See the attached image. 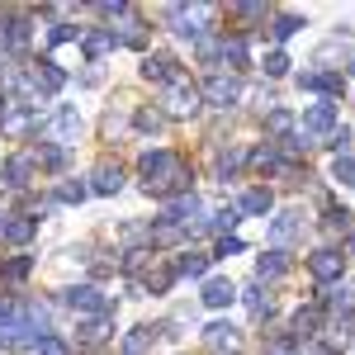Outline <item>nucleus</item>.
<instances>
[{
	"instance_id": "1",
	"label": "nucleus",
	"mask_w": 355,
	"mask_h": 355,
	"mask_svg": "<svg viewBox=\"0 0 355 355\" xmlns=\"http://www.w3.org/2000/svg\"><path fill=\"white\" fill-rule=\"evenodd\" d=\"M142 185L147 194H185L190 185V175H185V166L175 152H142Z\"/></svg>"
},
{
	"instance_id": "2",
	"label": "nucleus",
	"mask_w": 355,
	"mask_h": 355,
	"mask_svg": "<svg viewBox=\"0 0 355 355\" xmlns=\"http://www.w3.org/2000/svg\"><path fill=\"white\" fill-rule=\"evenodd\" d=\"M199 100H209V105H218V110L237 105V100H242V76H232V71H214V76L204 81V90H199Z\"/></svg>"
},
{
	"instance_id": "3",
	"label": "nucleus",
	"mask_w": 355,
	"mask_h": 355,
	"mask_svg": "<svg viewBox=\"0 0 355 355\" xmlns=\"http://www.w3.org/2000/svg\"><path fill=\"white\" fill-rule=\"evenodd\" d=\"M199 110V85H190V76H171V95H166V114L171 119H190Z\"/></svg>"
},
{
	"instance_id": "4",
	"label": "nucleus",
	"mask_w": 355,
	"mask_h": 355,
	"mask_svg": "<svg viewBox=\"0 0 355 355\" xmlns=\"http://www.w3.org/2000/svg\"><path fill=\"white\" fill-rule=\"evenodd\" d=\"M209 5H171V28L180 38H204V24H209Z\"/></svg>"
},
{
	"instance_id": "5",
	"label": "nucleus",
	"mask_w": 355,
	"mask_h": 355,
	"mask_svg": "<svg viewBox=\"0 0 355 355\" xmlns=\"http://www.w3.org/2000/svg\"><path fill=\"white\" fill-rule=\"evenodd\" d=\"M81 137V114L71 110V105H62V110L53 114V123H48V142L53 147H67V142H76Z\"/></svg>"
},
{
	"instance_id": "6",
	"label": "nucleus",
	"mask_w": 355,
	"mask_h": 355,
	"mask_svg": "<svg viewBox=\"0 0 355 355\" xmlns=\"http://www.w3.org/2000/svg\"><path fill=\"white\" fill-rule=\"evenodd\" d=\"M341 266H346V256H341V251H331V246H322V251H313V256H308V275H313L318 284L341 279Z\"/></svg>"
},
{
	"instance_id": "7",
	"label": "nucleus",
	"mask_w": 355,
	"mask_h": 355,
	"mask_svg": "<svg viewBox=\"0 0 355 355\" xmlns=\"http://www.w3.org/2000/svg\"><path fill=\"white\" fill-rule=\"evenodd\" d=\"M28 81H33V90H43V95H57V90L67 85V71L57 67L53 57H38V67L28 71Z\"/></svg>"
},
{
	"instance_id": "8",
	"label": "nucleus",
	"mask_w": 355,
	"mask_h": 355,
	"mask_svg": "<svg viewBox=\"0 0 355 355\" xmlns=\"http://www.w3.org/2000/svg\"><path fill=\"white\" fill-rule=\"evenodd\" d=\"M199 214H204L199 194H180V199H175V204L166 209V218L175 223V227H185V232H190V227H204V218H199Z\"/></svg>"
},
{
	"instance_id": "9",
	"label": "nucleus",
	"mask_w": 355,
	"mask_h": 355,
	"mask_svg": "<svg viewBox=\"0 0 355 355\" xmlns=\"http://www.w3.org/2000/svg\"><path fill=\"white\" fill-rule=\"evenodd\" d=\"M336 128V105L331 100H318L313 110L303 114V123H299V133L303 137H313V133H331Z\"/></svg>"
},
{
	"instance_id": "10",
	"label": "nucleus",
	"mask_w": 355,
	"mask_h": 355,
	"mask_svg": "<svg viewBox=\"0 0 355 355\" xmlns=\"http://www.w3.org/2000/svg\"><path fill=\"white\" fill-rule=\"evenodd\" d=\"M67 308H76V313H110V299L95 284H76V289H67Z\"/></svg>"
},
{
	"instance_id": "11",
	"label": "nucleus",
	"mask_w": 355,
	"mask_h": 355,
	"mask_svg": "<svg viewBox=\"0 0 355 355\" xmlns=\"http://www.w3.org/2000/svg\"><path fill=\"white\" fill-rule=\"evenodd\" d=\"M33 232H38V223L28 218V214H5V218H0V242H28V237H33Z\"/></svg>"
},
{
	"instance_id": "12",
	"label": "nucleus",
	"mask_w": 355,
	"mask_h": 355,
	"mask_svg": "<svg viewBox=\"0 0 355 355\" xmlns=\"http://www.w3.org/2000/svg\"><path fill=\"white\" fill-rule=\"evenodd\" d=\"M299 90H322V95L331 100V95H341V90H346V81H341L336 71H303Z\"/></svg>"
},
{
	"instance_id": "13",
	"label": "nucleus",
	"mask_w": 355,
	"mask_h": 355,
	"mask_svg": "<svg viewBox=\"0 0 355 355\" xmlns=\"http://www.w3.org/2000/svg\"><path fill=\"white\" fill-rule=\"evenodd\" d=\"M299 232H303V223H299V214H294V209H284L279 218H270V242H275V251H279L284 242H294Z\"/></svg>"
},
{
	"instance_id": "14",
	"label": "nucleus",
	"mask_w": 355,
	"mask_h": 355,
	"mask_svg": "<svg viewBox=\"0 0 355 355\" xmlns=\"http://www.w3.org/2000/svg\"><path fill=\"white\" fill-rule=\"evenodd\" d=\"M90 180H95V185H90L95 194H119V190H123V171H119L114 162H100Z\"/></svg>"
},
{
	"instance_id": "15",
	"label": "nucleus",
	"mask_w": 355,
	"mask_h": 355,
	"mask_svg": "<svg viewBox=\"0 0 355 355\" xmlns=\"http://www.w3.org/2000/svg\"><path fill=\"white\" fill-rule=\"evenodd\" d=\"M28 175H33V157H10V162H5V185H10V190H24Z\"/></svg>"
},
{
	"instance_id": "16",
	"label": "nucleus",
	"mask_w": 355,
	"mask_h": 355,
	"mask_svg": "<svg viewBox=\"0 0 355 355\" xmlns=\"http://www.w3.org/2000/svg\"><path fill=\"white\" fill-rule=\"evenodd\" d=\"M284 251H266V256H256V284H266V279H279L284 275Z\"/></svg>"
},
{
	"instance_id": "17",
	"label": "nucleus",
	"mask_w": 355,
	"mask_h": 355,
	"mask_svg": "<svg viewBox=\"0 0 355 355\" xmlns=\"http://www.w3.org/2000/svg\"><path fill=\"white\" fill-rule=\"evenodd\" d=\"M204 341H209L214 351H232V346H237V327H232V322H214V327H204Z\"/></svg>"
},
{
	"instance_id": "18",
	"label": "nucleus",
	"mask_w": 355,
	"mask_h": 355,
	"mask_svg": "<svg viewBox=\"0 0 355 355\" xmlns=\"http://www.w3.org/2000/svg\"><path fill=\"white\" fill-rule=\"evenodd\" d=\"M232 299H237V289H232L227 279H209V284H204V303H209V308H227Z\"/></svg>"
},
{
	"instance_id": "19",
	"label": "nucleus",
	"mask_w": 355,
	"mask_h": 355,
	"mask_svg": "<svg viewBox=\"0 0 355 355\" xmlns=\"http://www.w3.org/2000/svg\"><path fill=\"white\" fill-rule=\"evenodd\" d=\"M81 43H85V57L110 53L114 48V28H90V33H81Z\"/></svg>"
},
{
	"instance_id": "20",
	"label": "nucleus",
	"mask_w": 355,
	"mask_h": 355,
	"mask_svg": "<svg viewBox=\"0 0 355 355\" xmlns=\"http://www.w3.org/2000/svg\"><path fill=\"white\" fill-rule=\"evenodd\" d=\"M237 214H242V209H237V204H223L218 214H214V218H204V227H214V232H223V237H227V232H232V227H237Z\"/></svg>"
},
{
	"instance_id": "21",
	"label": "nucleus",
	"mask_w": 355,
	"mask_h": 355,
	"mask_svg": "<svg viewBox=\"0 0 355 355\" xmlns=\"http://www.w3.org/2000/svg\"><path fill=\"white\" fill-rule=\"evenodd\" d=\"M171 67H175L171 57H142V76H147V81H171V76H175Z\"/></svg>"
},
{
	"instance_id": "22",
	"label": "nucleus",
	"mask_w": 355,
	"mask_h": 355,
	"mask_svg": "<svg viewBox=\"0 0 355 355\" xmlns=\"http://www.w3.org/2000/svg\"><path fill=\"white\" fill-rule=\"evenodd\" d=\"M237 209H242V214H256V218H261V214H270V190H246Z\"/></svg>"
},
{
	"instance_id": "23",
	"label": "nucleus",
	"mask_w": 355,
	"mask_h": 355,
	"mask_svg": "<svg viewBox=\"0 0 355 355\" xmlns=\"http://www.w3.org/2000/svg\"><path fill=\"white\" fill-rule=\"evenodd\" d=\"M266 133L289 137V133H294V114H289V110H270V114H266Z\"/></svg>"
},
{
	"instance_id": "24",
	"label": "nucleus",
	"mask_w": 355,
	"mask_h": 355,
	"mask_svg": "<svg viewBox=\"0 0 355 355\" xmlns=\"http://www.w3.org/2000/svg\"><path fill=\"white\" fill-rule=\"evenodd\" d=\"M308 336H318V308H299L294 318V341H308Z\"/></svg>"
},
{
	"instance_id": "25",
	"label": "nucleus",
	"mask_w": 355,
	"mask_h": 355,
	"mask_svg": "<svg viewBox=\"0 0 355 355\" xmlns=\"http://www.w3.org/2000/svg\"><path fill=\"white\" fill-rule=\"evenodd\" d=\"M0 43H5V48H24L28 43V24L24 19H10V24L0 28Z\"/></svg>"
},
{
	"instance_id": "26",
	"label": "nucleus",
	"mask_w": 355,
	"mask_h": 355,
	"mask_svg": "<svg viewBox=\"0 0 355 355\" xmlns=\"http://www.w3.org/2000/svg\"><path fill=\"white\" fill-rule=\"evenodd\" d=\"M180 237H185V227H175L171 218H162L152 227V246H171V242H180Z\"/></svg>"
},
{
	"instance_id": "27",
	"label": "nucleus",
	"mask_w": 355,
	"mask_h": 355,
	"mask_svg": "<svg viewBox=\"0 0 355 355\" xmlns=\"http://www.w3.org/2000/svg\"><path fill=\"white\" fill-rule=\"evenodd\" d=\"M331 180H336V185H351V190H355V157H351V152L331 162Z\"/></svg>"
},
{
	"instance_id": "28",
	"label": "nucleus",
	"mask_w": 355,
	"mask_h": 355,
	"mask_svg": "<svg viewBox=\"0 0 355 355\" xmlns=\"http://www.w3.org/2000/svg\"><path fill=\"white\" fill-rule=\"evenodd\" d=\"M204 270H209V256H180V261H175V275H190V279H204Z\"/></svg>"
},
{
	"instance_id": "29",
	"label": "nucleus",
	"mask_w": 355,
	"mask_h": 355,
	"mask_svg": "<svg viewBox=\"0 0 355 355\" xmlns=\"http://www.w3.org/2000/svg\"><path fill=\"white\" fill-rule=\"evenodd\" d=\"M299 28H303L299 15H279V19L270 24V38H275V43H284V38H289V33H299Z\"/></svg>"
},
{
	"instance_id": "30",
	"label": "nucleus",
	"mask_w": 355,
	"mask_h": 355,
	"mask_svg": "<svg viewBox=\"0 0 355 355\" xmlns=\"http://www.w3.org/2000/svg\"><path fill=\"white\" fill-rule=\"evenodd\" d=\"M147 346H152V331L147 327H133L128 336H123V355H142Z\"/></svg>"
},
{
	"instance_id": "31",
	"label": "nucleus",
	"mask_w": 355,
	"mask_h": 355,
	"mask_svg": "<svg viewBox=\"0 0 355 355\" xmlns=\"http://www.w3.org/2000/svg\"><path fill=\"white\" fill-rule=\"evenodd\" d=\"M327 299H331V308H336L341 318H351V313H355V289H341V284H336Z\"/></svg>"
},
{
	"instance_id": "32",
	"label": "nucleus",
	"mask_w": 355,
	"mask_h": 355,
	"mask_svg": "<svg viewBox=\"0 0 355 355\" xmlns=\"http://www.w3.org/2000/svg\"><path fill=\"white\" fill-rule=\"evenodd\" d=\"M246 308H251V318H266L270 313V299L261 294V284H246Z\"/></svg>"
},
{
	"instance_id": "33",
	"label": "nucleus",
	"mask_w": 355,
	"mask_h": 355,
	"mask_svg": "<svg viewBox=\"0 0 355 355\" xmlns=\"http://www.w3.org/2000/svg\"><path fill=\"white\" fill-rule=\"evenodd\" d=\"M246 162L242 147H227V152H218V175H227V171H237V166Z\"/></svg>"
},
{
	"instance_id": "34",
	"label": "nucleus",
	"mask_w": 355,
	"mask_h": 355,
	"mask_svg": "<svg viewBox=\"0 0 355 355\" xmlns=\"http://www.w3.org/2000/svg\"><path fill=\"white\" fill-rule=\"evenodd\" d=\"M33 355H71V351L62 336H43V341H33Z\"/></svg>"
},
{
	"instance_id": "35",
	"label": "nucleus",
	"mask_w": 355,
	"mask_h": 355,
	"mask_svg": "<svg viewBox=\"0 0 355 355\" xmlns=\"http://www.w3.org/2000/svg\"><path fill=\"white\" fill-rule=\"evenodd\" d=\"M251 166H256V171H275V166H279V152H275V147H261V152H251Z\"/></svg>"
},
{
	"instance_id": "36",
	"label": "nucleus",
	"mask_w": 355,
	"mask_h": 355,
	"mask_svg": "<svg viewBox=\"0 0 355 355\" xmlns=\"http://www.w3.org/2000/svg\"><path fill=\"white\" fill-rule=\"evenodd\" d=\"M85 194H90V185H81V180H67V185H62V199H67V204H81Z\"/></svg>"
},
{
	"instance_id": "37",
	"label": "nucleus",
	"mask_w": 355,
	"mask_h": 355,
	"mask_svg": "<svg viewBox=\"0 0 355 355\" xmlns=\"http://www.w3.org/2000/svg\"><path fill=\"white\" fill-rule=\"evenodd\" d=\"M336 157H346V147H351V128H331V142H327Z\"/></svg>"
},
{
	"instance_id": "38",
	"label": "nucleus",
	"mask_w": 355,
	"mask_h": 355,
	"mask_svg": "<svg viewBox=\"0 0 355 355\" xmlns=\"http://www.w3.org/2000/svg\"><path fill=\"white\" fill-rule=\"evenodd\" d=\"M71 38H81V28H71V24H53V33H48V43H71Z\"/></svg>"
},
{
	"instance_id": "39",
	"label": "nucleus",
	"mask_w": 355,
	"mask_h": 355,
	"mask_svg": "<svg viewBox=\"0 0 355 355\" xmlns=\"http://www.w3.org/2000/svg\"><path fill=\"white\" fill-rule=\"evenodd\" d=\"M284 71H289V57H284V53L266 57V76H284Z\"/></svg>"
},
{
	"instance_id": "40",
	"label": "nucleus",
	"mask_w": 355,
	"mask_h": 355,
	"mask_svg": "<svg viewBox=\"0 0 355 355\" xmlns=\"http://www.w3.org/2000/svg\"><path fill=\"white\" fill-rule=\"evenodd\" d=\"M28 270H33V261H28V256H19V261H10V266H5V279H24Z\"/></svg>"
},
{
	"instance_id": "41",
	"label": "nucleus",
	"mask_w": 355,
	"mask_h": 355,
	"mask_svg": "<svg viewBox=\"0 0 355 355\" xmlns=\"http://www.w3.org/2000/svg\"><path fill=\"white\" fill-rule=\"evenodd\" d=\"M147 256H152V251H142V246H137V251H128V256H123V270H128V275L142 270V266H147Z\"/></svg>"
},
{
	"instance_id": "42",
	"label": "nucleus",
	"mask_w": 355,
	"mask_h": 355,
	"mask_svg": "<svg viewBox=\"0 0 355 355\" xmlns=\"http://www.w3.org/2000/svg\"><path fill=\"white\" fill-rule=\"evenodd\" d=\"M137 123H142V128H152V133H157V128H162L166 119H162V114H152V110H142V114H137Z\"/></svg>"
},
{
	"instance_id": "43",
	"label": "nucleus",
	"mask_w": 355,
	"mask_h": 355,
	"mask_svg": "<svg viewBox=\"0 0 355 355\" xmlns=\"http://www.w3.org/2000/svg\"><path fill=\"white\" fill-rule=\"evenodd\" d=\"M105 331H110V327H105V322H90V327H85L81 336H85V341H105Z\"/></svg>"
},
{
	"instance_id": "44",
	"label": "nucleus",
	"mask_w": 355,
	"mask_h": 355,
	"mask_svg": "<svg viewBox=\"0 0 355 355\" xmlns=\"http://www.w3.org/2000/svg\"><path fill=\"white\" fill-rule=\"evenodd\" d=\"M237 251H242L237 237H223V242H218V256H237Z\"/></svg>"
},
{
	"instance_id": "45",
	"label": "nucleus",
	"mask_w": 355,
	"mask_h": 355,
	"mask_svg": "<svg viewBox=\"0 0 355 355\" xmlns=\"http://www.w3.org/2000/svg\"><path fill=\"white\" fill-rule=\"evenodd\" d=\"M351 76H355V62H351Z\"/></svg>"
},
{
	"instance_id": "46",
	"label": "nucleus",
	"mask_w": 355,
	"mask_h": 355,
	"mask_svg": "<svg viewBox=\"0 0 355 355\" xmlns=\"http://www.w3.org/2000/svg\"><path fill=\"white\" fill-rule=\"evenodd\" d=\"M0 308H5V303H0Z\"/></svg>"
}]
</instances>
